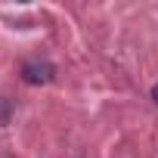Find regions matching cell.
I'll list each match as a JSON object with an SVG mask.
<instances>
[{
	"instance_id": "obj_1",
	"label": "cell",
	"mask_w": 158,
	"mask_h": 158,
	"mask_svg": "<svg viewBox=\"0 0 158 158\" xmlns=\"http://www.w3.org/2000/svg\"><path fill=\"white\" fill-rule=\"evenodd\" d=\"M56 77V68L50 62H25L22 65V81L31 84V87H40V84H50Z\"/></svg>"
},
{
	"instance_id": "obj_2",
	"label": "cell",
	"mask_w": 158,
	"mask_h": 158,
	"mask_svg": "<svg viewBox=\"0 0 158 158\" xmlns=\"http://www.w3.org/2000/svg\"><path fill=\"white\" fill-rule=\"evenodd\" d=\"M152 99H155V106H158V84L152 87Z\"/></svg>"
},
{
	"instance_id": "obj_3",
	"label": "cell",
	"mask_w": 158,
	"mask_h": 158,
	"mask_svg": "<svg viewBox=\"0 0 158 158\" xmlns=\"http://www.w3.org/2000/svg\"><path fill=\"white\" fill-rule=\"evenodd\" d=\"M0 158H6V155H0Z\"/></svg>"
}]
</instances>
